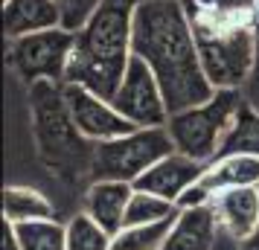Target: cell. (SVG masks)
Masks as SVG:
<instances>
[{"label": "cell", "mask_w": 259, "mask_h": 250, "mask_svg": "<svg viewBox=\"0 0 259 250\" xmlns=\"http://www.w3.org/2000/svg\"><path fill=\"white\" fill-rule=\"evenodd\" d=\"M134 56L160 82L169 114L204 105L215 93L201 67L184 0H140L134 15Z\"/></svg>", "instance_id": "6da1fadb"}, {"label": "cell", "mask_w": 259, "mask_h": 250, "mask_svg": "<svg viewBox=\"0 0 259 250\" xmlns=\"http://www.w3.org/2000/svg\"><path fill=\"white\" fill-rule=\"evenodd\" d=\"M140 0H102L88 24L76 32L64 82L111 96L125 79L134 59V15Z\"/></svg>", "instance_id": "7a4b0ae2"}, {"label": "cell", "mask_w": 259, "mask_h": 250, "mask_svg": "<svg viewBox=\"0 0 259 250\" xmlns=\"http://www.w3.org/2000/svg\"><path fill=\"white\" fill-rule=\"evenodd\" d=\"M26 102H29V122H32L29 128L38 163L64 186H76L84 178L91 180L96 143H91L79 131L64 99V82L29 84Z\"/></svg>", "instance_id": "3957f363"}, {"label": "cell", "mask_w": 259, "mask_h": 250, "mask_svg": "<svg viewBox=\"0 0 259 250\" xmlns=\"http://www.w3.org/2000/svg\"><path fill=\"white\" fill-rule=\"evenodd\" d=\"M201 67L215 90H242L256 56V12H224L184 0Z\"/></svg>", "instance_id": "277c9868"}, {"label": "cell", "mask_w": 259, "mask_h": 250, "mask_svg": "<svg viewBox=\"0 0 259 250\" xmlns=\"http://www.w3.org/2000/svg\"><path fill=\"white\" fill-rule=\"evenodd\" d=\"M242 105H245L242 90H215L212 99H207L204 105L169 114L166 131L175 143V152L198 163H212L219 157L224 137L233 128Z\"/></svg>", "instance_id": "5b68a950"}, {"label": "cell", "mask_w": 259, "mask_h": 250, "mask_svg": "<svg viewBox=\"0 0 259 250\" xmlns=\"http://www.w3.org/2000/svg\"><path fill=\"white\" fill-rule=\"evenodd\" d=\"M175 152V143L166 131V125L157 128H137L131 134H122L117 140L96 143L94 163H91V180H125L134 183L143 172Z\"/></svg>", "instance_id": "8992f818"}, {"label": "cell", "mask_w": 259, "mask_h": 250, "mask_svg": "<svg viewBox=\"0 0 259 250\" xmlns=\"http://www.w3.org/2000/svg\"><path fill=\"white\" fill-rule=\"evenodd\" d=\"M73 44H76V32L64 26L12 38L6 44V64L26 87L35 82H64Z\"/></svg>", "instance_id": "52a82bcc"}, {"label": "cell", "mask_w": 259, "mask_h": 250, "mask_svg": "<svg viewBox=\"0 0 259 250\" xmlns=\"http://www.w3.org/2000/svg\"><path fill=\"white\" fill-rule=\"evenodd\" d=\"M111 102L137 128H157V125L169 122V105H166L163 87L149 70V64L137 56L131 59L125 79L117 87V93L111 96Z\"/></svg>", "instance_id": "ba28073f"}, {"label": "cell", "mask_w": 259, "mask_h": 250, "mask_svg": "<svg viewBox=\"0 0 259 250\" xmlns=\"http://www.w3.org/2000/svg\"><path fill=\"white\" fill-rule=\"evenodd\" d=\"M64 99H67V108H70L79 131L91 143H105V140H117L122 134L137 131V125L122 117L111 99L88 90L82 84L64 82Z\"/></svg>", "instance_id": "9c48e42d"}, {"label": "cell", "mask_w": 259, "mask_h": 250, "mask_svg": "<svg viewBox=\"0 0 259 250\" xmlns=\"http://www.w3.org/2000/svg\"><path fill=\"white\" fill-rule=\"evenodd\" d=\"M204 172H207V163H198V160L181 155V152H169L149 172H143L140 178L134 180V189L152 192V195H160L166 201L178 204V198L192 183H198L204 178Z\"/></svg>", "instance_id": "30bf717a"}, {"label": "cell", "mask_w": 259, "mask_h": 250, "mask_svg": "<svg viewBox=\"0 0 259 250\" xmlns=\"http://www.w3.org/2000/svg\"><path fill=\"white\" fill-rule=\"evenodd\" d=\"M134 183L125 180H91L82 195V213H88L96 224L117 236L125 227V213H128Z\"/></svg>", "instance_id": "8fae6325"}, {"label": "cell", "mask_w": 259, "mask_h": 250, "mask_svg": "<svg viewBox=\"0 0 259 250\" xmlns=\"http://www.w3.org/2000/svg\"><path fill=\"white\" fill-rule=\"evenodd\" d=\"M224 230L219 224L215 207H192V210H181L175 224L166 236L160 250H215L222 241Z\"/></svg>", "instance_id": "7c38bea8"}, {"label": "cell", "mask_w": 259, "mask_h": 250, "mask_svg": "<svg viewBox=\"0 0 259 250\" xmlns=\"http://www.w3.org/2000/svg\"><path fill=\"white\" fill-rule=\"evenodd\" d=\"M212 207H215L224 236L233 244H239L242 238H247L259 227V186H239V189L215 192Z\"/></svg>", "instance_id": "4fadbf2b"}, {"label": "cell", "mask_w": 259, "mask_h": 250, "mask_svg": "<svg viewBox=\"0 0 259 250\" xmlns=\"http://www.w3.org/2000/svg\"><path fill=\"white\" fill-rule=\"evenodd\" d=\"M61 26L56 0H3V32L6 41Z\"/></svg>", "instance_id": "5bb4252c"}, {"label": "cell", "mask_w": 259, "mask_h": 250, "mask_svg": "<svg viewBox=\"0 0 259 250\" xmlns=\"http://www.w3.org/2000/svg\"><path fill=\"white\" fill-rule=\"evenodd\" d=\"M201 183L215 195L224 189H239V186H259V157L247 155H227L215 157L207 163V172Z\"/></svg>", "instance_id": "9a60e30c"}, {"label": "cell", "mask_w": 259, "mask_h": 250, "mask_svg": "<svg viewBox=\"0 0 259 250\" xmlns=\"http://www.w3.org/2000/svg\"><path fill=\"white\" fill-rule=\"evenodd\" d=\"M3 218L12 224L38 221V218H56V204L35 186H21L9 183L3 186Z\"/></svg>", "instance_id": "2e32d148"}, {"label": "cell", "mask_w": 259, "mask_h": 250, "mask_svg": "<svg viewBox=\"0 0 259 250\" xmlns=\"http://www.w3.org/2000/svg\"><path fill=\"white\" fill-rule=\"evenodd\" d=\"M227 155H247V157H259V111L250 108L245 102L239 117H236L230 134L224 137L222 148H219V157Z\"/></svg>", "instance_id": "e0dca14e"}, {"label": "cell", "mask_w": 259, "mask_h": 250, "mask_svg": "<svg viewBox=\"0 0 259 250\" xmlns=\"http://www.w3.org/2000/svg\"><path fill=\"white\" fill-rule=\"evenodd\" d=\"M24 250H67V224L59 218H38L15 224Z\"/></svg>", "instance_id": "ac0fdd59"}, {"label": "cell", "mask_w": 259, "mask_h": 250, "mask_svg": "<svg viewBox=\"0 0 259 250\" xmlns=\"http://www.w3.org/2000/svg\"><path fill=\"white\" fill-rule=\"evenodd\" d=\"M175 218H166V221H157V224L122 227L117 236H114L111 250H160L166 236H169V230H172V224H175Z\"/></svg>", "instance_id": "d6986e66"}, {"label": "cell", "mask_w": 259, "mask_h": 250, "mask_svg": "<svg viewBox=\"0 0 259 250\" xmlns=\"http://www.w3.org/2000/svg\"><path fill=\"white\" fill-rule=\"evenodd\" d=\"M181 213L178 204L166 201L160 195H152V192L134 189L128 204V213H125V227L131 224H157V221H166V218H175Z\"/></svg>", "instance_id": "ffe728a7"}, {"label": "cell", "mask_w": 259, "mask_h": 250, "mask_svg": "<svg viewBox=\"0 0 259 250\" xmlns=\"http://www.w3.org/2000/svg\"><path fill=\"white\" fill-rule=\"evenodd\" d=\"M114 236L102 230L88 213L67 218V250H111Z\"/></svg>", "instance_id": "44dd1931"}, {"label": "cell", "mask_w": 259, "mask_h": 250, "mask_svg": "<svg viewBox=\"0 0 259 250\" xmlns=\"http://www.w3.org/2000/svg\"><path fill=\"white\" fill-rule=\"evenodd\" d=\"M102 0H56V6L61 9V26L70 29V32H79L88 18L99 9Z\"/></svg>", "instance_id": "7402d4cb"}, {"label": "cell", "mask_w": 259, "mask_h": 250, "mask_svg": "<svg viewBox=\"0 0 259 250\" xmlns=\"http://www.w3.org/2000/svg\"><path fill=\"white\" fill-rule=\"evenodd\" d=\"M242 96H245L247 105L259 111V9H256V56H253V67H250L247 82L242 84Z\"/></svg>", "instance_id": "603a6c76"}, {"label": "cell", "mask_w": 259, "mask_h": 250, "mask_svg": "<svg viewBox=\"0 0 259 250\" xmlns=\"http://www.w3.org/2000/svg\"><path fill=\"white\" fill-rule=\"evenodd\" d=\"M212 198H215V195H212L210 189H207V186H204V183H192V186H189L187 192H184V195H181V198H178V210H192V207H207V204H212Z\"/></svg>", "instance_id": "cb8c5ba5"}, {"label": "cell", "mask_w": 259, "mask_h": 250, "mask_svg": "<svg viewBox=\"0 0 259 250\" xmlns=\"http://www.w3.org/2000/svg\"><path fill=\"white\" fill-rule=\"evenodd\" d=\"M207 9H224V12H256V0H192Z\"/></svg>", "instance_id": "d4e9b609"}, {"label": "cell", "mask_w": 259, "mask_h": 250, "mask_svg": "<svg viewBox=\"0 0 259 250\" xmlns=\"http://www.w3.org/2000/svg\"><path fill=\"white\" fill-rule=\"evenodd\" d=\"M0 250H24L21 247V238H18V230H15L12 221H0Z\"/></svg>", "instance_id": "484cf974"}, {"label": "cell", "mask_w": 259, "mask_h": 250, "mask_svg": "<svg viewBox=\"0 0 259 250\" xmlns=\"http://www.w3.org/2000/svg\"><path fill=\"white\" fill-rule=\"evenodd\" d=\"M236 250H259V227L247 238H242V241L236 244Z\"/></svg>", "instance_id": "4316f807"}, {"label": "cell", "mask_w": 259, "mask_h": 250, "mask_svg": "<svg viewBox=\"0 0 259 250\" xmlns=\"http://www.w3.org/2000/svg\"><path fill=\"white\" fill-rule=\"evenodd\" d=\"M256 9H259V0H256Z\"/></svg>", "instance_id": "83f0119b"}]
</instances>
